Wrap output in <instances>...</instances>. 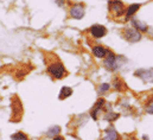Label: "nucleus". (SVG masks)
<instances>
[{
  "label": "nucleus",
  "instance_id": "423d86ee",
  "mask_svg": "<svg viewBox=\"0 0 153 140\" xmlns=\"http://www.w3.org/2000/svg\"><path fill=\"white\" fill-rule=\"evenodd\" d=\"M134 76L139 77L146 83L153 82V69H138L134 72Z\"/></svg>",
  "mask_w": 153,
  "mask_h": 140
},
{
  "label": "nucleus",
  "instance_id": "9d476101",
  "mask_svg": "<svg viewBox=\"0 0 153 140\" xmlns=\"http://www.w3.org/2000/svg\"><path fill=\"white\" fill-rule=\"evenodd\" d=\"M105 105H106L105 99H99V100H97V102L94 105L93 109H91V112H90V115H91V118H93L94 120H96V119H97L99 112H100L102 108H105Z\"/></svg>",
  "mask_w": 153,
  "mask_h": 140
},
{
  "label": "nucleus",
  "instance_id": "f3484780",
  "mask_svg": "<svg viewBox=\"0 0 153 140\" xmlns=\"http://www.w3.org/2000/svg\"><path fill=\"white\" fill-rule=\"evenodd\" d=\"M11 140H29L27 136L23 132H17L11 136Z\"/></svg>",
  "mask_w": 153,
  "mask_h": 140
},
{
  "label": "nucleus",
  "instance_id": "6ab92c4d",
  "mask_svg": "<svg viewBox=\"0 0 153 140\" xmlns=\"http://www.w3.org/2000/svg\"><path fill=\"white\" fill-rule=\"evenodd\" d=\"M145 110H146V113H149V114H153V98L150 99V101L146 104Z\"/></svg>",
  "mask_w": 153,
  "mask_h": 140
},
{
  "label": "nucleus",
  "instance_id": "0eeeda50",
  "mask_svg": "<svg viewBox=\"0 0 153 140\" xmlns=\"http://www.w3.org/2000/svg\"><path fill=\"white\" fill-rule=\"evenodd\" d=\"M89 34L93 36L94 38L99 39V38H102L107 35V29L103 26V25H100V24H95L90 28L89 30Z\"/></svg>",
  "mask_w": 153,
  "mask_h": 140
},
{
  "label": "nucleus",
  "instance_id": "39448f33",
  "mask_svg": "<svg viewBox=\"0 0 153 140\" xmlns=\"http://www.w3.org/2000/svg\"><path fill=\"white\" fill-rule=\"evenodd\" d=\"M84 13H85V10H84V6L82 4H74L70 10H69V14L71 18L74 19H82L84 17Z\"/></svg>",
  "mask_w": 153,
  "mask_h": 140
},
{
  "label": "nucleus",
  "instance_id": "ddd939ff",
  "mask_svg": "<svg viewBox=\"0 0 153 140\" xmlns=\"http://www.w3.org/2000/svg\"><path fill=\"white\" fill-rule=\"evenodd\" d=\"M140 8V4H131L126 10V19L132 18Z\"/></svg>",
  "mask_w": 153,
  "mask_h": 140
},
{
  "label": "nucleus",
  "instance_id": "dca6fc26",
  "mask_svg": "<svg viewBox=\"0 0 153 140\" xmlns=\"http://www.w3.org/2000/svg\"><path fill=\"white\" fill-rule=\"evenodd\" d=\"M119 116H120L119 113H114V112L111 110V112H108V113L105 115V120H107V121H109V122H113V121L119 119Z\"/></svg>",
  "mask_w": 153,
  "mask_h": 140
},
{
  "label": "nucleus",
  "instance_id": "4be33fe9",
  "mask_svg": "<svg viewBox=\"0 0 153 140\" xmlns=\"http://www.w3.org/2000/svg\"><path fill=\"white\" fill-rule=\"evenodd\" d=\"M53 140H64V138H63V137H61V136H57V137H55V138H53Z\"/></svg>",
  "mask_w": 153,
  "mask_h": 140
},
{
  "label": "nucleus",
  "instance_id": "6e6552de",
  "mask_svg": "<svg viewBox=\"0 0 153 140\" xmlns=\"http://www.w3.org/2000/svg\"><path fill=\"white\" fill-rule=\"evenodd\" d=\"M22 102L14 98V100L12 101V118L14 120H19L20 116H22Z\"/></svg>",
  "mask_w": 153,
  "mask_h": 140
},
{
  "label": "nucleus",
  "instance_id": "f257e3e1",
  "mask_svg": "<svg viewBox=\"0 0 153 140\" xmlns=\"http://www.w3.org/2000/svg\"><path fill=\"white\" fill-rule=\"evenodd\" d=\"M126 62H127V60L123 56H116L113 52L109 51V54L106 56V60H105V67L109 71H116Z\"/></svg>",
  "mask_w": 153,
  "mask_h": 140
},
{
  "label": "nucleus",
  "instance_id": "1a4fd4ad",
  "mask_svg": "<svg viewBox=\"0 0 153 140\" xmlns=\"http://www.w3.org/2000/svg\"><path fill=\"white\" fill-rule=\"evenodd\" d=\"M91 52L96 58H106V56L109 54V50L102 45H95L91 49Z\"/></svg>",
  "mask_w": 153,
  "mask_h": 140
},
{
  "label": "nucleus",
  "instance_id": "7ed1b4c3",
  "mask_svg": "<svg viewBox=\"0 0 153 140\" xmlns=\"http://www.w3.org/2000/svg\"><path fill=\"white\" fill-rule=\"evenodd\" d=\"M108 8L113 14H115V17H121L126 13L125 4L120 0H111L108 2Z\"/></svg>",
  "mask_w": 153,
  "mask_h": 140
},
{
  "label": "nucleus",
  "instance_id": "412c9836",
  "mask_svg": "<svg viewBox=\"0 0 153 140\" xmlns=\"http://www.w3.org/2000/svg\"><path fill=\"white\" fill-rule=\"evenodd\" d=\"M56 4L58 6H63L64 5V0H56Z\"/></svg>",
  "mask_w": 153,
  "mask_h": 140
},
{
  "label": "nucleus",
  "instance_id": "aec40b11",
  "mask_svg": "<svg viewBox=\"0 0 153 140\" xmlns=\"http://www.w3.org/2000/svg\"><path fill=\"white\" fill-rule=\"evenodd\" d=\"M113 86H114L115 89H117V90H122V88H123V84H122V82L120 81V78H114Z\"/></svg>",
  "mask_w": 153,
  "mask_h": 140
},
{
  "label": "nucleus",
  "instance_id": "a211bd4d",
  "mask_svg": "<svg viewBox=\"0 0 153 140\" xmlns=\"http://www.w3.org/2000/svg\"><path fill=\"white\" fill-rule=\"evenodd\" d=\"M109 89H111V84H109V83H102V84H100L97 92H99V94H105V93H107Z\"/></svg>",
  "mask_w": 153,
  "mask_h": 140
},
{
  "label": "nucleus",
  "instance_id": "2eb2a0df",
  "mask_svg": "<svg viewBox=\"0 0 153 140\" xmlns=\"http://www.w3.org/2000/svg\"><path fill=\"white\" fill-rule=\"evenodd\" d=\"M59 132H61V127L59 126H52V127H50L48 130L46 136L50 137V138H55V137H57L59 134Z\"/></svg>",
  "mask_w": 153,
  "mask_h": 140
},
{
  "label": "nucleus",
  "instance_id": "9b49d317",
  "mask_svg": "<svg viewBox=\"0 0 153 140\" xmlns=\"http://www.w3.org/2000/svg\"><path fill=\"white\" fill-rule=\"evenodd\" d=\"M102 140H120V136H119V133L115 131L114 128L111 127V128L105 131Z\"/></svg>",
  "mask_w": 153,
  "mask_h": 140
},
{
  "label": "nucleus",
  "instance_id": "f03ea898",
  "mask_svg": "<svg viewBox=\"0 0 153 140\" xmlns=\"http://www.w3.org/2000/svg\"><path fill=\"white\" fill-rule=\"evenodd\" d=\"M48 72L55 78V80H62L67 75V70L61 62H53L48 66Z\"/></svg>",
  "mask_w": 153,
  "mask_h": 140
},
{
  "label": "nucleus",
  "instance_id": "20e7f679",
  "mask_svg": "<svg viewBox=\"0 0 153 140\" xmlns=\"http://www.w3.org/2000/svg\"><path fill=\"white\" fill-rule=\"evenodd\" d=\"M123 37H125V39L127 40V42H129V43H138V42H140L141 40V34H140V31H138L137 29H134V28H128V29H125V31H123Z\"/></svg>",
  "mask_w": 153,
  "mask_h": 140
},
{
  "label": "nucleus",
  "instance_id": "f8f14e48",
  "mask_svg": "<svg viewBox=\"0 0 153 140\" xmlns=\"http://www.w3.org/2000/svg\"><path fill=\"white\" fill-rule=\"evenodd\" d=\"M131 23H132V28L137 29L140 32H147V30H149V26L146 25V23H144L141 20H138V19H134L133 18Z\"/></svg>",
  "mask_w": 153,
  "mask_h": 140
},
{
  "label": "nucleus",
  "instance_id": "4468645a",
  "mask_svg": "<svg viewBox=\"0 0 153 140\" xmlns=\"http://www.w3.org/2000/svg\"><path fill=\"white\" fill-rule=\"evenodd\" d=\"M71 95H73V89L70 87H62V89L58 94V99L59 100H65Z\"/></svg>",
  "mask_w": 153,
  "mask_h": 140
}]
</instances>
